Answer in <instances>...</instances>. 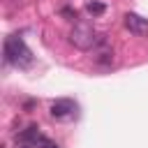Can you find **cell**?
Wrapping results in <instances>:
<instances>
[{
  "instance_id": "obj_1",
  "label": "cell",
  "mask_w": 148,
  "mask_h": 148,
  "mask_svg": "<svg viewBox=\"0 0 148 148\" xmlns=\"http://www.w3.org/2000/svg\"><path fill=\"white\" fill-rule=\"evenodd\" d=\"M5 60L9 65H14V67L25 69V67L32 65V51L25 46V42L21 37L12 35V37L5 39Z\"/></svg>"
},
{
  "instance_id": "obj_2",
  "label": "cell",
  "mask_w": 148,
  "mask_h": 148,
  "mask_svg": "<svg viewBox=\"0 0 148 148\" xmlns=\"http://www.w3.org/2000/svg\"><path fill=\"white\" fill-rule=\"evenodd\" d=\"M69 42L81 51H90L99 42V37H97V32H95V28L90 23H76L72 28V32H69Z\"/></svg>"
},
{
  "instance_id": "obj_3",
  "label": "cell",
  "mask_w": 148,
  "mask_h": 148,
  "mask_svg": "<svg viewBox=\"0 0 148 148\" xmlns=\"http://www.w3.org/2000/svg\"><path fill=\"white\" fill-rule=\"evenodd\" d=\"M76 113V104L72 99H56L51 104V116L58 118V120H67V118H74Z\"/></svg>"
},
{
  "instance_id": "obj_4",
  "label": "cell",
  "mask_w": 148,
  "mask_h": 148,
  "mask_svg": "<svg viewBox=\"0 0 148 148\" xmlns=\"http://www.w3.org/2000/svg\"><path fill=\"white\" fill-rule=\"evenodd\" d=\"M125 28H127L130 32H134V35H148V18L127 12V14H125Z\"/></svg>"
},
{
  "instance_id": "obj_5",
  "label": "cell",
  "mask_w": 148,
  "mask_h": 148,
  "mask_svg": "<svg viewBox=\"0 0 148 148\" xmlns=\"http://www.w3.org/2000/svg\"><path fill=\"white\" fill-rule=\"evenodd\" d=\"M42 132H39V127L37 125H30V127H25L21 134H18V141H28V143H32L35 148H37V143L42 141Z\"/></svg>"
},
{
  "instance_id": "obj_6",
  "label": "cell",
  "mask_w": 148,
  "mask_h": 148,
  "mask_svg": "<svg viewBox=\"0 0 148 148\" xmlns=\"http://www.w3.org/2000/svg\"><path fill=\"white\" fill-rule=\"evenodd\" d=\"M86 12H88V14H92V16H102V14L106 12V5H104V2L92 0V2H88V5H86Z\"/></svg>"
},
{
  "instance_id": "obj_7",
  "label": "cell",
  "mask_w": 148,
  "mask_h": 148,
  "mask_svg": "<svg viewBox=\"0 0 148 148\" xmlns=\"http://www.w3.org/2000/svg\"><path fill=\"white\" fill-rule=\"evenodd\" d=\"M37 148H60L56 141H51V139H46V136H42V141L37 143Z\"/></svg>"
},
{
  "instance_id": "obj_8",
  "label": "cell",
  "mask_w": 148,
  "mask_h": 148,
  "mask_svg": "<svg viewBox=\"0 0 148 148\" xmlns=\"http://www.w3.org/2000/svg\"><path fill=\"white\" fill-rule=\"evenodd\" d=\"M111 60H113L111 53H102V58H99V62H111Z\"/></svg>"
},
{
  "instance_id": "obj_9",
  "label": "cell",
  "mask_w": 148,
  "mask_h": 148,
  "mask_svg": "<svg viewBox=\"0 0 148 148\" xmlns=\"http://www.w3.org/2000/svg\"><path fill=\"white\" fill-rule=\"evenodd\" d=\"M16 148H35V146H32V143H28V141H18V143H16Z\"/></svg>"
}]
</instances>
